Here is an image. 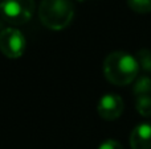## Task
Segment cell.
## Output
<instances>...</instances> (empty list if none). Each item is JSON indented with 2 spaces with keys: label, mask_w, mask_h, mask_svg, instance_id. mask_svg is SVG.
<instances>
[{
  "label": "cell",
  "mask_w": 151,
  "mask_h": 149,
  "mask_svg": "<svg viewBox=\"0 0 151 149\" xmlns=\"http://www.w3.org/2000/svg\"><path fill=\"white\" fill-rule=\"evenodd\" d=\"M131 149H151V124L142 123L130 135Z\"/></svg>",
  "instance_id": "6"
},
{
  "label": "cell",
  "mask_w": 151,
  "mask_h": 149,
  "mask_svg": "<svg viewBox=\"0 0 151 149\" xmlns=\"http://www.w3.org/2000/svg\"><path fill=\"white\" fill-rule=\"evenodd\" d=\"M74 8L72 0H41L39 17L47 28L63 31L72 23Z\"/></svg>",
  "instance_id": "2"
},
{
  "label": "cell",
  "mask_w": 151,
  "mask_h": 149,
  "mask_svg": "<svg viewBox=\"0 0 151 149\" xmlns=\"http://www.w3.org/2000/svg\"><path fill=\"white\" fill-rule=\"evenodd\" d=\"M98 149H123L122 145L119 144V143L117 141V140H106V141H104L101 145H99Z\"/></svg>",
  "instance_id": "11"
},
{
  "label": "cell",
  "mask_w": 151,
  "mask_h": 149,
  "mask_svg": "<svg viewBox=\"0 0 151 149\" xmlns=\"http://www.w3.org/2000/svg\"><path fill=\"white\" fill-rule=\"evenodd\" d=\"M35 12V0H3L0 13L12 25H23Z\"/></svg>",
  "instance_id": "3"
},
{
  "label": "cell",
  "mask_w": 151,
  "mask_h": 149,
  "mask_svg": "<svg viewBox=\"0 0 151 149\" xmlns=\"http://www.w3.org/2000/svg\"><path fill=\"white\" fill-rule=\"evenodd\" d=\"M77 1H85V0H77Z\"/></svg>",
  "instance_id": "13"
},
{
  "label": "cell",
  "mask_w": 151,
  "mask_h": 149,
  "mask_svg": "<svg viewBox=\"0 0 151 149\" xmlns=\"http://www.w3.org/2000/svg\"><path fill=\"white\" fill-rule=\"evenodd\" d=\"M137 61H138L139 67H142L145 71H151V52L147 49H142L137 54Z\"/></svg>",
  "instance_id": "10"
},
{
  "label": "cell",
  "mask_w": 151,
  "mask_h": 149,
  "mask_svg": "<svg viewBox=\"0 0 151 149\" xmlns=\"http://www.w3.org/2000/svg\"><path fill=\"white\" fill-rule=\"evenodd\" d=\"M139 65L135 57L126 52H113L105 58L104 74L106 79L117 86H126L137 78Z\"/></svg>",
  "instance_id": "1"
},
{
  "label": "cell",
  "mask_w": 151,
  "mask_h": 149,
  "mask_svg": "<svg viewBox=\"0 0 151 149\" xmlns=\"http://www.w3.org/2000/svg\"><path fill=\"white\" fill-rule=\"evenodd\" d=\"M27 48L25 37L15 28H7L0 32V52L11 60H17Z\"/></svg>",
  "instance_id": "4"
},
{
  "label": "cell",
  "mask_w": 151,
  "mask_h": 149,
  "mask_svg": "<svg viewBox=\"0 0 151 149\" xmlns=\"http://www.w3.org/2000/svg\"><path fill=\"white\" fill-rule=\"evenodd\" d=\"M1 3H3V0H0V7H1Z\"/></svg>",
  "instance_id": "12"
},
{
  "label": "cell",
  "mask_w": 151,
  "mask_h": 149,
  "mask_svg": "<svg viewBox=\"0 0 151 149\" xmlns=\"http://www.w3.org/2000/svg\"><path fill=\"white\" fill-rule=\"evenodd\" d=\"M135 107H137V111H138L142 116H145V118L151 116V96L137 98Z\"/></svg>",
  "instance_id": "8"
},
{
  "label": "cell",
  "mask_w": 151,
  "mask_h": 149,
  "mask_svg": "<svg viewBox=\"0 0 151 149\" xmlns=\"http://www.w3.org/2000/svg\"><path fill=\"white\" fill-rule=\"evenodd\" d=\"M127 5L137 13L151 12V0H127Z\"/></svg>",
  "instance_id": "9"
},
{
  "label": "cell",
  "mask_w": 151,
  "mask_h": 149,
  "mask_svg": "<svg viewBox=\"0 0 151 149\" xmlns=\"http://www.w3.org/2000/svg\"><path fill=\"white\" fill-rule=\"evenodd\" d=\"M134 94L137 98L139 96H151V79L149 77L143 75L138 78L135 86H134Z\"/></svg>",
  "instance_id": "7"
},
{
  "label": "cell",
  "mask_w": 151,
  "mask_h": 149,
  "mask_svg": "<svg viewBox=\"0 0 151 149\" xmlns=\"http://www.w3.org/2000/svg\"><path fill=\"white\" fill-rule=\"evenodd\" d=\"M123 100L119 95L117 94H106L99 99L97 111L98 115L105 120H115L118 119L123 112Z\"/></svg>",
  "instance_id": "5"
}]
</instances>
